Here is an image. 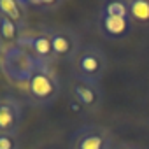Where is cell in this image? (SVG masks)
<instances>
[{
	"mask_svg": "<svg viewBox=\"0 0 149 149\" xmlns=\"http://www.w3.org/2000/svg\"><path fill=\"white\" fill-rule=\"evenodd\" d=\"M0 149H21L18 133H0Z\"/></svg>",
	"mask_w": 149,
	"mask_h": 149,
	"instance_id": "cell-15",
	"label": "cell"
},
{
	"mask_svg": "<svg viewBox=\"0 0 149 149\" xmlns=\"http://www.w3.org/2000/svg\"><path fill=\"white\" fill-rule=\"evenodd\" d=\"M39 65L42 63H39L37 58L19 44L7 47L0 58V70L14 84H26Z\"/></svg>",
	"mask_w": 149,
	"mask_h": 149,
	"instance_id": "cell-3",
	"label": "cell"
},
{
	"mask_svg": "<svg viewBox=\"0 0 149 149\" xmlns=\"http://www.w3.org/2000/svg\"><path fill=\"white\" fill-rule=\"evenodd\" d=\"M98 28L105 39H125L133 30V21L128 16H111L105 13L98 14Z\"/></svg>",
	"mask_w": 149,
	"mask_h": 149,
	"instance_id": "cell-9",
	"label": "cell"
},
{
	"mask_svg": "<svg viewBox=\"0 0 149 149\" xmlns=\"http://www.w3.org/2000/svg\"><path fill=\"white\" fill-rule=\"evenodd\" d=\"M19 46L28 49L37 58V61L42 63V65H53L56 61L49 28H44V30H39V32H33V33H25L19 40Z\"/></svg>",
	"mask_w": 149,
	"mask_h": 149,
	"instance_id": "cell-7",
	"label": "cell"
},
{
	"mask_svg": "<svg viewBox=\"0 0 149 149\" xmlns=\"http://www.w3.org/2000/svg\"><path fill=\"white\" fill-rule=\"evenodd\" d=\"M70 93H72V100L77 102L86 114H97L102 109L104 91L100 84H91V83H83L74 79V83L70 84Z\"/></svg>",
	"mask_w": 149,
	"mask_h": 149,
	"instance_id": "cell-6",
	"label": "cell"
},
{
	"mask_svg": "<svg viewBox=\"0 0 149 149\" xmlns=\"http://www.w3.org/2000/svg\"><path fill=\"white\" fill-rule=\"evenodd\" d=\"M100 13H105L111 16H128V2L126 0H112V2H107L102 6Z\"/></svg>",
	"mask_w": 149,
	"mask_h": 149,
	"instance_id": "cell-13",
	"label": "cell"
},
{
	"mask_svg": "<svg viewBox=\"0 0 149 149\" xmlns=\"http://www.w3.org/2000/svg\"><path fill=\"white\" fill-rule=\"evenodd\" d=\"M128 2V16L133 25L149 26V0H126Z\"/></svg>",
	"mask_w": 149,
	"mask_h": 149,
	"instance_id": "cell-12",
	"label": "cell"
},
{
	"mask_svg": "<svg viewBox=\"0 0 149 149\" xmlns=\"http://www.w3.org/2000/svg\"><path fill=\"white\" fill-rule=\"evenodd\" d=\"M26 2V0H25ZM26 7L28 9H35V11H39V13H53L54 9H58V7H61V2L60 0H51V2H26Z\"/></svg>",
	"mask_w": 149,
	"mask_h": 149,
	"instance_id": "cell-14",
	"label": "cell"
},
{
	"mask_svg": "<svg viewBox=\"0 0 149 149\" xmlns=\"http://www.w3.org/2000/svg\"><path fill=\"white\" fill-rule=\"evenodd\" d=\"M23 121L21 102L11 95L0 98V133H18Z\"/></svg>",
	"mask_w": 149,
	"mask_h": 149,
	"instance_id": "cell-8",
	"label": "cell"
},
{
	"mask_svg": "<svg viewBox=\"0 0 149 149\" xmlns=\"http://www.w3.org/2000/svg\"><path fill=\"white\" fill-rule=\"evenodd\" d=\"M51 33V42H53V51H54V60L56 61H67L72 63L83 49L79 35L68 26H54L49 28Z\"/></svg>",
	"mask_w": 149,
	"mask_h": 149,
	"instance_id": "cell-5",
	"label": "cell"
},
{
	"mask_svg": "<svg viewBox=\"0 0 149 149\" xmlns=\"http://www.w3.org/2000/svg\"><path fill=\"white\" fill-rule=\"evenodd\" d=\"M4 51H6V47L2 46V42H0V58H2V54H4Z\"/></svg>",
	"mask_w": 149,
	"mask_h": 149,
	"instance_id": "cell-17",
	"label": "cell"
},
{
	"mask_svg": "<svg viewBox=\"0 0 149 149\" xmlns=\"http://www.w3.org/2000/svg\"><path fill=\"white\" fill-rule=\"evenodd\" d=\"M70 149H116L114 135L102 125H84L70 135Z\"/></svg>",
	"mask_w": 149,
	"mask_h": 149,
	"instance_id": "cell-4",
	"label": "cell"
},
{
	"mask_svg": "<svg viewBox=\"0 0 149 149\" xmlns=\"http://www.w3.org/2000/svg\"><path fill=\"white\" fill-rule=\"evenodd\" d=\"M26 98L33 107H47L56 102L61 91L60 77L54 72L53 65H39V68L32 74V77L25 84Z\"/></svg>",
	"mask_w": 149,
	"mask_h": 149,
	"instance_id": "cell-1",
	"label": "cell"
},
{
	"mask_svg": "<svg viewBox=\"0 0 149 149\" xmlns=\"http://www.w3.org/2000/svg\"><path fill=\"white\" fill-rule=\"evenodd\" d=\"M23 35H25V28H21L19 25H16L14 21L4 16H0V42L6 49L18 46Z\"/></svg>",
	"mask_w": 149,
	"mask_h": 149,
	"instance_id": "cell-11",
	"label": "cell"
},
{
	"mask_svg": "<svg viewBox=\"0 0 149 149\" xmlns=\"http://www.w3.org/2000/svg\"><path fill=\"white\" fill-rule=\"evenodd\" d=\"M0 16H4L21 28L26 26V16L28 7L25 0H0Z\"/></svg>",
	"mask_w": 149,
	"mask_h": 149,
	"instance_id": "cell-10",
	"label": "cell"
},
{
	"mask_svg": "<svg viewBox=\"0 0 149 149\" xmlns=\"http://www.w3.org/2000/svg\"><path fill=\"white\" fill-rule=\"evenodd\" d=\"M70 65H72V76L76 81L100 84L107 72V54L102 47L88 44L83 46V49Z\"/></svg>",
	"mask_w": 149,
	"mask_h": 149,
	"instance_id": "cell-2",
	"label": "cell"
},
{
	"mask_svg": "<svg viewBox=\"0 0 149 149\" xmlns=\"http://www.w3.org/2000/svg\"><path fill=\"white\" fill-rule=\"evenodd\" d=\"M116 149H144V147L135 146V144H128V142H121V144H116Z\"/></svg>",
	"mask_w": 149,
	"mask_h": 149,
	"instance_id": "cell-16",
	"label": "cell"
}]
</instances>
